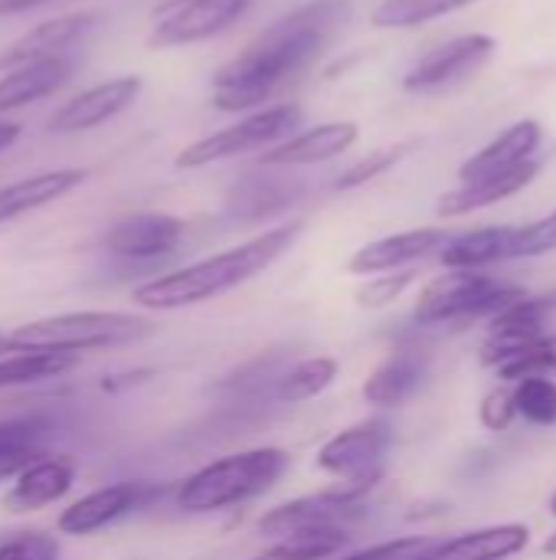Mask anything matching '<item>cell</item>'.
Returning a JSON list of instances; mask_svg holds the SVG:
<instances>
[{
	"instance_id": "1",
	"label": "cell",
	"mask_w": 556,
	"mask_h": 560,
	"mask_svg": "<svg viewBox=\"0 0 556 560\" xmlns=\"http://www.w3.org/2000/svg\"><path fill=\"white\" fill-rule=\"evenodd\" d=\"M351 0H311L279 16L213 72V108L229 115L256 112L324 52L351 20Z\"/></svg>"
},
{
	"instance_id": "2",
	"label": "cell",
	"mask_w": 556,
	"mask_h": 560,
	"mask_svg": "<svg viewBox=\"0 0 556 560\" xmlns=\"http://www.w3.org/2000/svg\"><path fill=\"white\" fill-rule=\"evenodd\" d=\"M301 230H305V220L272 226L242 246H233L226 253H216V256L184 266L177 272L147 279L144 285H138L131 292V299L138 308L174 312V308H187V305H200L216 295H226V292L239 289L242 282L256 279L259 272H265L279 256H285L295 246V240L301 236Z\"/></svg>"
},
{
	"instance_id": "3",
	"label": "cell",
	"mask_w": 556,
	"mask_h": 560,
	"mask_svg": "<svg viewBox=\"0 0 556 560\" xmlns=\"http://www.w3.org/2000/svg\"><path fill=\"white\" fill-rule=\"evenodd\" d=\"M288 463H292V456L279 446L223 456V459L203 466L200 472H193L187 482H180L177 505L193 515L242 505V502L269 492L285 476Z\"/></svg>"
},
{
	"instance_id": "4",
	"label": "cell",
	"mask_w": 556,
	"mask_h": 560,
	"mask_svg": "<svg viewBox=\"0 0 556 560\" xmlns=\"http://www.w3.org/2000/svg\"><path fill=\"white\" fill-rule=\"evenodd\" d=\"M154 335L147 318L128 312H66L20 325L7 335L10 351H98V348H121Z\"/></svg>"
},
{
	"instance_id": "5",
	"label": "cell",
	"mask_w": 556,
	"mask_h": 560,
	"mask_svg": "<svg viewBox=\"0 0 556 560\" xmlns=\"http://www.w3.org/2000/svg\"><path fill=\"white\" fill-rule=\"evenodd\" d=\"M524 289H511L495 282L485 272L475 269H449L436 276L416 299L413 322L423 328L436 325H452V328H469L472 322L498 315L505 305L518 302Z\"/></svg>"
},
{
	"instance_id": "6",
	"label": "cell",
	"mask_w": 556,
	"mask_h": 560,
	"mask_svg": "<svg viewBox=\"0 0 556 560\" xmlns=\"http://www.w3.org/2000/svg\"><path fill=\"white\" fill-rule=\"evenodd\" d=\"M301 118H305L301 108L292 102L256 108L252 115L239 118L236 125H226V128L187 144L174 164L180 171H197V167H206V164H216V161H226V158H236V154H246L256 148H272L279 138L292 135L301 125Z\"/></svg>"
},
{
	"instance_id": "7",
	"label": "cell",
	"mask_w": 556,
	"mask_h": 560,
	"mask_svg": "<svg viewBox=\"0 0 556 560\" xmlns=\"http://www.w3.org/2000/svg\"><path fill=\"white\" fill-rule=\"evenodd\" d=\"M249 7L252 0H161L151 10L147 46L170 49L210 39L236 23Z\"/></svg>"
},
{
	"instance_id": "8",
	"label": "cell",
	"mask_w": 556,
	"mask_h": 560,
	"mask_svg": "<svg viewBox=\"0 0 556 560\" xmlns=\"http://www.w3.org/2000/svg\"><path fill=\"white\" fill-rule=\"evenodd\" d=\"M393 443V433L387 423H360L351 430H341L318 450V469L354 482V486H377L383 476V459Z\"/></svg>"
},
{
	"instance_id": "9",
	"label": "cell",
	"mask_w": 556,
	"mask_h": 560,
	"mask_svg": "<svg viewBox=\"0 0 556 560\" xmlns=\"http://www.w3.org/2000/svg\"><path fill=\"white\" fill-rule=\"evenodd\" d=\"M498 43L488 33H465L456 36L436 49H429L406 75H403V89L413 95H429V92H442L462 79H469L472 72H478L492 56H495Z\"/></svg>"
},
{
	"instance_id": "10",
	"label": "cell",
	"mask_w": 556,
	"mask_h": 560,
	"mask_svg": "<svg viewBox=\"0 0 556 560\" xmlns=\"http://www.w3.org/2000/svg\"><path fill=\"white\" fill-rule=\"evenodd\" d=\"M556 312V299H531L528 292L505 305L498 315L488 318V338L482 348V364L488 368H501L505 361H511L518 351H524L531 341H537L541 335H547L551 315Z\"/></svg>"
},
{
	"instance_id": "11",
	"label": "cell",
	"mask_w": 556,
	"mask_h": 560,
	"mask_svg": "<svg viewBox=\"0 0 556 560\" xmlns=\"http://www.w3.org/2000/svg\"><path fill=\"white\" fill-rule=\"evenodd\" d=\"M141 89H144L141 75H118V79L98 82V85L72 95L69 102H62L49 115V131L75 135V131H88L95 125H105L115 115H121L125 108H131L138 102Z\"/></svg>"
},
{
	"instance_id": "12",
	"label": "cell",
	"mask_w": 556,
	"mask_h": 560,
	"mask_svg": "<svg viewBox=\"0 0 556 560\" xmlns=\"http://www.w3.org/2000/svg\"><path fill=\"white\" fill-rule=\"evenodd\" d=\"M364 515V502H351L338 492L305 495L295 502H285L259 518V535L265 538H288L298 532H318V528H344L347 522Z\"/></svg>"
},
{
	"instance_id": "13",
	"label": "cell",
	"mask_w": 556,
	"mask_h": 560,
	"mask_svg": "<svg viewBox=\"0 0 556 560\" xmlns=\"http://www.w3.org/2000/svg\"><path fill=\"white\" fill-rule=\"evenodd\" d=\"M151 495H154V489H147L141 482H115V486L95 489V492L82 495L79 502H72L69 509H62L56 528H59V535H72V538L95 535V532L121 522L134 509H141Z\"/></svg>"
},
{
	"instance_id": "14",
	"label": "cell",
	"mask_w": 556,
	"mask_h": 560,
	"mask_svg": "<svg viewBox=\"0 0 556 560\" xmlns=\"http://www.w3.org/2000/svg\"><path fill=\"white\" fill-rule=\"evenodd\" d=\"M357 138L360 128L354 121H324L265 148L259 154V167H305V164L334 161L347 154L357 144Z\"/></svg>"
},
{
	"instance_id": "15",
	"label": "cell",
	"mask_w": 556,
	"mask_h": 560,
	"mask_svg": "<svg viewBox=\"0 0 556 560\" xmlns=\"http://www.w3.org/2000/svg\"><path fill=\"white\" fill-rule=\"evenodd\" d=\"M184 240V220L170 213H128L105 233L108 253L121 259H157L177 249Z\"/></svg>"
},
{
	"instance_id": "16",
	"label": "cell",
	"mask_w": 556,
	"mask_h": 560,
	"mask_svg": "<svg viewBox=\"0 0 556 560\" xmlns=\"http://www.w3.org/2000/svg\"><path fill=\"white\" fill-rule=\"evenodd\" d=\"M98 26V13L85 10V13H66V16H52L36 23L33 30H26L23 36H16L3 52H0V69H13L33 59H52V56H69V49L88 36Z\"/></svg>"
},
{
	"instance_id": "17",
	"label": "cell",
	"mask_w": 556,
	"mask_h": 560,
	"mask_svg": "<svg viewBox=\"0 0 556 560\" xmlns=\"http://www.w3.org/2000/svg\"><path fill=\"white\" fill-rule=\"evenodd\" d=\"M446 240H449V233L436 230V226L393 233V236H383V240H374V243L360 246L351 256L347 272H354V276H380V272L406 269L410 262H419V259L439 253Z\"/></svg>"
},
{
	"instance_id": "18",
	"label": "cell",
	"mask_w": 556,
	"mask_h": 560,
	"mask_svg": "<svg viewBox=\"0 0 556 560\" xmlns=\"http://www.w3.org/2000/svg\"><path fill=\"white\" fill-rule=\"evenodd\" d=\"M72 479H75V463L69 456H49V459H36L33 466H26L10 492L3 495V509L10 515H29V512H39L59 499L69 495L72 489Z\"/></svg>"
},
{
	"instance_id": "19",
	"label": "cell",
	"mask_w": 556,
	"mask_h": 560,
	"mask_svg": "<svg viewBox=\"0 0 556 560\" xmlns=\"http://www.w3.org/2000/svg\"><path fill=\"white\" fill-rule=\"evenodd\" d=\"M537 174H541V164L537 161H524V164H518L511 171H501V174H492V177H478V180H465L462 187L446 190L439 197L436 213L442 220H452V217H465V213H475L482 207L501 203V200L521 194Z\"/></svg>"
},
{
	"instance_id": "20",
	"label": "cell",
	"mask_w": 556,
	"mask_h": 560,
	"mask_svg": "<svg viewBox=\"0 0 556 560\" xmlns=\"http://www.w3.org/2000/svg\"><path fill=\"white\" fill-rule=\"evenodd\" d=\"M85 180H88L85 167H56V171H43V174L13 180V184L0 187V223H10L23 213L56 203L66 194H72L75 187H82Z\"/></svg>"
},
{
	"instance_id": "21",
	"label": "cell",
	"mask_w": 556,
	"mask_h": 560,
	"mask_svg": "<svg viewBox=\"0 0 556 560\" xmlns=\"http://www.w3.org/2000/svg\"><path fill=\"white\" fill-rule=\"evenodd\" d=\"M69 75H72V56L33 59V62L7 69L0 75V115L52 95L56 89L69 82Z\"/></svg>"
},
{
	"instance_id": "22",
	"label": "cell",
	"mask_w": 556,
	"mask_h": 560,
	"mask_svg": "<svg viewBox=\"0 0 556 560\" xmlns=\"http://www.w3.org/2000/svg\"><path fill=\"white\" fill-rule=\"evenodd\" d=\"M429 364L419 351H393L383 364L374 368V374L364 384V400L374 407H403L413 400L426 384Z\"/></svg>"
},
{
	"instance_id": "23",
	"label": "cell",
	"mask_w": 556,
	"mask_h": 560,
	"mask_svg": "<svg viewBox=\"0 0 556 560\" xmlns=\"http://www.w3.org/2000/svg\"><path fill=\"white\" fill-rule=\"evenodd\" d=\"M544 131L534 118H524V121H514L505 135H498L492 144H485L482 151H475L462 167H459V177L462 184L465 180H478V177H492V174H501V171H511L524 161H531V154L537 151Z\"/></svg>"
},
{
	"instance_id": "24",
	"label": "cell",
	"mask_w": 556,
	"mask_h": 560,
	"mask_svg": "<svg viewBox=\"0 0 556 560\" xmlns=\"http://www.w3.org/2000/svg\"><path fill=\"white\" fill-rule=\"evenodd\" d=\"M528 545H531L528 525H492L439 541V548L426 560H508L521 555Z\"/></svg>"
},
{
	"instance_id": "25",
	"label": "cell",
	"mask_w": 556,
	"mask_h": 560,
	"mask_svg": "<svg viewBox=\"0 0 556 560\" xmlns=\"http://www.w3.org/2000/svg\"><path fill=\"white\" fill-rule=\"evenodd\" d=\"M514 226H482L462 236H449L439 249V262L446 269H482L508 259Z\"/></svg>"
},
{
	"instance_id": "26",
	"label": "cell",
	"mask_w": 556,
	"mask_h": 560,
	"mask_svg": "<svg viewBox=\"0 0 556 560\" xmlns=\"http://www.w3.org/2000/svg\"><path fill=\"white\" fill-rule=\"evenodd\" d=\"M298 197H301L298 184L275 180V177H242L229 190L226 210L239 220H262V217H272V213L292 207Z\"/></svg>"
},
{
	"instance_id": "27",
	"label": "cell",
	"mask_w": 556,
	"mask_h": 560,
	"mask_svg": "<svg viewBox=\"0 0 556 560\" xmlns=\"http://www.w3.org/2000/svg\"><path fill=\"white\" fill-rule=\"evenodd\" d=\"M75 361L79 354H66V351H10L0 361V390L59 377L69 368H75Z\"/></svg>"
},
{
	"instance_id": "28",
	"label": "cell",
	"mask_w": 556,
	"mask_h": 560,
	"mask_svg": "<svg viewBox=\"0 0 556 560\" xmlns=\"http://www.w3.org/2000/svg\"><path fill=\"white\" fill-rule=\"evenodd\" d=\"M36 459H43V430L33 420H3L0 423V482L16 479Z\"/></svg>"
},
{
	"instance_id": "29",
	"label": "cell",
	"mask_w": 556,
	"mask_h": 560,
	"mask_svg": "<svg viewBox=\"0 0 556 560\" xmlns=\"http://www.w3.org/2000/svg\"><path fill=\"white\" fill-rule=\"evenodd\" d=\"M347 545H351L347 528H318V532H298L279 538V545H272L256 560H328L341 555Z\"/></svg>"
},
{
	"instance_id": "30",
	"label": "cell",
	"mask_w": 556,
	"mask_h": 560,
	"mask_svg": "<svg viewBox=\"0 0 556 560\" xmlns=\"http://www.w3.org/2000/svg\"><path fill=\"white\" fill-rule=\"evenodd\" d=\"M334 381H338V361L334 358H308V361L295 364L279 381L275 397L282 404H301V400H311V397L324 394Z\"/></svg>"
},
{
	"instance_id": "31",
	"label": "cell",
	"mask_w": 556,
	"mask_h": 560,
	"mask_svg": "<svg viewBox=\"0 0 556 560\" xmlns=\"http://www.w3.org/2000/svg\"><path fill=\"white\" fill-rule=\"evenodd\" d=\"M514 410L534 427H556V381L551 377H524L518 381Z\"/></svg>"
},
{
	"instance_id": "32",
	"label": "cell",
	"mask_w": 556,
	"mask_h": 560,
	"mask_svg": "<svg viewBox=\"0 0 556 560\" xmlns=\"http://www.w3.org/2000/svg\"><path fill=\"white\" fill-rule=\"evenodd\" d=\"M416 141H397V144H387V148H377L370 154H364L360 161H354L338 180H334V190H357L377 177H383L390 167H397L410 151H413Z\"/></svg>"
},
{
	"instance_id": "33",
	"label": "cell",
	"mask_w": 556,
	"mask_h": 560,
	"mask_svg": "<svg viewBox=\"0 0 556 560\" xmlns=\"http://www.w3.org/2000/svg\"><path fill=\"white\" fill-rule=\"evenodd\" d=\"M498 374H501V381H524V377H551V374H556V331L531 341L524 351H518L511 361H505L498 368Z\"/></svg>"
},
{
	"instance_id": "34",
	"label": "cell",
	"mask_w": 556,
	"mask_h": 560,
	"mask_svg": "<svg viewBox=\"0 0 556 560\" xmlns=\"http://www.w3.org/2000/svg\"><path fill=\"white\" fill-rule=\"evenodd\" d=\"M556 249V210L528 223V226H514L511 233V249L508 259H531V256H544Z\"/></svg>"
},
{
	"instance_id": "35",
	"label": "cell",
	"mask_w": 556,
	"mask_h": 560,
	"mask_svg": "<svg viewBox=\"0 0 556 560\" xmlns=\"http://www.w3.org/2000/svg\"><path fill=\"white\" fill-rule=\"evenodd\" d=\"M416 282V272L413 269H393V272H380V276H374L360 292H357V305L360 308H387V305H393L410 285Z\"/></svg>"
},
{
	"instance_id": "36",
	"label": "cell",
	"mask_w": 556,
	"mask_h": 560,
	"mask_svg": "<svg viewBox=\"0 0 556 560\" xmlns=\"http://www.w3.org/2000/svg\"><path fill=\"white\" fill-rule=\"evenodd\" d=\"M436 548H439V538L413 535V538H397V541H383V545L354 551L341 560H426Z\"/></svg>"
},
{
	"instance_id": "37",
	"label": "cell",
	"mask_w": 556,
	"mask_h": 560,
	"mask_svg": "<svg viewBox=\"0 0 556 560\" xmlns=\"http://www.w3.org/2000/svg\"><path fill=\"white\" fill-rule=\"evenodd\" d=\"M0 560H59V541L46 532H20L0 545Z\"/></svg>"
},
{
	"instance_id": "38",
	"label": "cell",
	"mask_w": 556,
	"mask_h": 560,
	"mask_svg": "<svg viewBox=\"0 0 556 560\" xmlns=\"http://www.w3.org/2000/svg\"><path fill=\"white\" fill-rule=\"evenodd\" d=\"M478 417H482L485 430H492V433H505V430L514 423V417H518V410H514V394H511V390H505V387L492 390V394L482 400Z\"/></svg>"
},
{
	"instance_id": "39",
	"label": "cell",
	"mask_w": 556,
	"mask_h": 560,
	"mask_svg": "<svg viewBox=\"0 0 556 560\" xmlns=\"http://www.w3.org/2000/svg\"><path fill=\"white\" fill-rule=\"evenodd\" d=\"M426 3H429V16L436 20V16H446V13H452V10L469 7V3H475V0H426Z\"/></svg>"
},
{
	"instance_id": "40",
	"label": "cell",
	"mask_w": 556,
	"mask_h": 560,
	"mask_svg": "<svg viewBox=\"0 0 556 560\" xmlns=\"http://www.w3.org/2000/svg\"><path fill=\"white\" fill-rule=\"evenodd\" d=\"M49 0H0V16H10V13H26L33 7H43Z\"/></svg>"
},
{
	"instance_id": "41",
	"label": "cell",
	"mask_w": 556,
	"mask_h": 560,
	"mask_svg": "<svg viewBox=\"0 0 556 560\" xmlns=\"http://www.w3.org/2000/svg\"><path fill=\"white\" fill-rule=\"evenodd\" d=\"M16 138H20V125L16 121H0V151H7Z\"/></svg>"
},
{
	"instance_id": "42",
	"label": "cell",
	"mask_w": 556,
	"mask_h": 560,
	"mask_svg": "<svg viewBox=\"0 0 556 560\" xmlns=\"http://www.w3.org/2000/svg\"><path fill=\"white\" fill-rule=\"evenodd\" d=\"M544 555H556V532L544 541Z\"/></svg>"
},
{
	"instance_id": "43",
	"label": "cell",
	"mask_w": 556,
	"mask_h": 560,
	"mask_svg": "<svg viewBox=\"0 0 556 560\" xmlns=\"http://www.w3.org/2000/svg\"><path fill=\"white\" fill-rule=\"evenodd\" d=\"M3 351H10V345H7V335H0V354H3Z\"/></svg>"
},
{
	"instance_id": "44",
	"label": "cell",
	"mask_w": 556,
	"mask_h": 560,
	"mask_svg": "<svg viewBox=\"0 0 556 560\" xmlns=\"http://www.w3.org/2000/svg\"><path fill=\"white\" fill-rule=\"evenodd\" d=\"M551 512H554V515H556V495H554V499H551Z\"/></svg>"
}]
</instances>
